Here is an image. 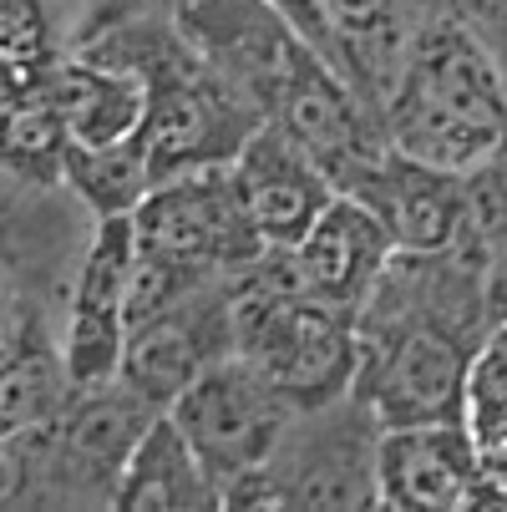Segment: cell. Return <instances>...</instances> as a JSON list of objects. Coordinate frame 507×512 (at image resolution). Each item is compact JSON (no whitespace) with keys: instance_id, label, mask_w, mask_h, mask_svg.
I'll return each instance as SVG.
<instances>
[{"instance_id":"1","label":"cell","mask_w":507,"mask_h":512,"mask_svg":"<svg viewBox=\"0 0 507 512\" xmlns=\"http://www.w3.org/2000/svg\"><path fill=\"white\" fill-rule=\"evenodd\" d=\"M386 148L442 173H477L507 148V77L462 21H431L386 97Z\"/></svg>"},{"instance_id":"2","label":"cell","mask_w":507,"mask_h":512,"mask_svg":"<svg viewBox=\"0 0 507 512\" xmlns=\"http://www.w3.org/2000/svg\"><path fill=\"white\" fill-rule=\"evenodd\" d=\"M239 274L244 284L229 289L239 315V355H249L295 411L345 401L360 376L355 315L305 289H284V274L269 259H254Z\"/></svg>"},{"instance_id":"3","label":"cell","mask_w":507,"mask_h":512,"mask_svg":"<svg viewBox=\"0 0 507 512\" xmlns=\"http://www.w3.org/2000/svg\"><path fill=\"white\" fill-rule=\"evenodd\" d=\"M381 421L360 396L320 411H300L284 431L274 462L244 482H259V507H371L381 502L376 477Z\"/></svg>"},{"instance_id":"4","label":"cell","mask_w":507,"mask_h":512,"mask_svg":"<svg viewBox=\"0 0 507 512\" xmlns=\"http://www.w3.org/2000/svg\"><path fill=\"white\" fill-rule=\"evenodd\" d=\"M168 411L203 457V467L213 472V482L224 487V497L274 462L284 431L300 416L249 355L208 365Z\"/></svg>"},{"instance_id":"5","label":"cell","mask_w":507,"mask_h":512,"mask_svg":"<svg viewBox=\"0 0 507 512\" xmlns=\"http://www.w3.org/2000/svg\"><path fill=\"white\" fill-rule=\"evenodd\" d=\"M132 218H137V249L142 254H163V259L188 264L208 279L239 274L269 254V244L259 239L254 218L239 198L234 163H213V168L163 178Z\"/></svg>"},{"instance_id":"6","label":"cell","mask_w":507,"mask_h":512,"mask_svg":"<svg viewBox=\"0 0 507 512\" xmlns=\"http://www.w3.org/2000/svg\"><path fill=\"white\" fill-rule=\"evenodd\" d=\"M173 21L188 46L264 117L315 46L284 0H178Z\"/></svg>"},{"instance_id":"7","label":"cell","mask_w":507,"mask_h":512,"mask_svg":"<svg viewBox=\"0 0 507 512\" xmlns=\"http://www.w3.org/2000/svg\"><path fill=\"white\" fill-rule=\"evenodd\" d=\"M467 345L442 325H391L360 330V376L355 391L386 426L421 421H462L467 386Z\"/></svg>"},{"instance_id":"8","label":"cell","mask_w":507,"mask_h":512,"mask_svg":"<svg viewBox=\"0 0 507 512\" xmlns=\"http://www.w3.org/2000/svg\"><path fill=\"white\" fill-rule=\"evenodd\" d=\"M381 507L401 512H467L507 507V492L492 482L482 447L462 421L386 426L376 447Z\"/></svg>"},{"instance_id":"9","label":"cell","mask_w":507,"mask_h":512,"mask_svg":"<svg viewBox=\"0 0 507 512\" xmlns=\"http://www.w3.org/2000/svg\"><path fill=\"white\" fill-rule=\"evenodd\" d=\"M132 269H137V218H97V234L71 284V320H66V371L87 386H107L122 376V355L132 340Z\"/></svg>"},{"instance_id":"10","label":"cell","mask_w":507,"mask_h":512,"mask_svg":"<svg viewBox=\"0 0 507 512\" xmlns=\"http://www.w3.org/2000/svg\"><path fill=\"white\" fill-rule=\"evenodd\" d=\"M229 355H239L234 295L203 284L188 300L168 305L163 315L132 325V340L122 355V381L168 411L208 365H219Z\"/></svg>"},{"instance_id":"11","label":"cell","mask_w":507,"mask_h":512,"mask_svg":"<svg viewBox=\"0 0 507 512\" xmlns=\"http://www.w3.org/2000/svg\"><path fill=\"white\" fill-rule=\"evenodd\" d=\"M234 183H239V198L254 218L259 239L289 254L300 249V239L315 229V218L340 193L335 178L279 122H264L244 142V153L234 158Z\"/></svg>"},{"instance_id":"12","label":"cell","mask_w":507,"mask_h":512,"mask_svg":"<svg viewBox=\"0 0 507 512\" xmlns=\"http://www.w3.org/2000/svg\"><path fill=\"white\" fill-rule=\"evenodd\" d=\"M391 259H396V239L386 229V218L360 193H335L330 208L315 218V229L295 249L300 289L350 315L366 310Z\"/></svg>"},{"instance_id":"13","label":"cell","mask_w":507,"mask_h":512,"mask_svg":"<svg viewBox=\"0 0 507 512\" xmlns=\"http://www.w3.org/2000/svg\"><path fill=\"white\" fill-rule=\"evenodd\" d=\"M345 193H360L386 218L401 254H447V249H457V234L472 229L467 178L416 163L396 148H386Z\"/></svg>"},{"instance_id":"14","label":"cell","mask_w":507,"mask_h":512,"mask_svg":"<svg viewBox=\"0 0 507 512\" xmlns=\"http://www.w3.org/2000/svg\"><path fill=\"white\" fill-rule=\"evenodd\" d=\"M269 122H279L289 137H295L300 148L335 178L340 193L381 158V153L366 148V122H360V107H355L350 87L335 77V66L325 61L320 46H310L300 71L289 77V87L274 102Z\"/></svg>"},{"instance_id":"15","label":"cell","mask_w":507,"mask_h":512,"mask_svg":"<svg viewBox=\"0 0 507 512\" xmlns=\"http://www.w3.org/2000/svg\"><path fill=\"white\" fill-rule=\"evenodd\" d=\"M163 406H153L142 391H132L122 376L107 386H87L71 396V406L61 411L56 447H61V467L71 487H102L107 502L117 492V477L132 457V447L142 442V431L158 421Z\"/></svg>"},{"instance_id":"16","label":"cell","mask_w":507,"mask_h":512,"mask_svg":"<svg viewBox=\"0 0 507 512\" xmlns=\"http://www.w3.org/2000/svg\"><path fill=\"white\" fill-rule=\"evenodd\" d=\"M117 512H208L224 507V487L213 482L203 457L173 421V411H158V421L142 431V442L132 447L117 492Z\"/></svg>"},{"instance_id":"17","label":"cell","mask_w":507,"mask_h":512,"mask_svg":"<svg viewBox=\"0 0 507 512\" xmlns=\"http://www.w3.org/2000/svg\"><path fill=\"white\" fill-rule=\"evenodd\" d=\"M51 97L71 142H82V148H107V142L137 137L148 127V82L87 51L51 71Z\"/></svg>"},{"instance_id":"18","label":"cell","mask_w":507,"mask_h":512,"mask_svg":"<svg viewBox=\"0 0 507 512\" xmlns=\"http://www.w3.org/2000/svg\"><path fill=\"white\" fill-rule=\"evenodd\" d=\"M61 183L77 193L97 218L137 213L142 203H148V193L158 188V168H153V153H148V137L137 132V137L107 142V148H82V142H71Z\"/></svg>"},{"instance_id":"19","label":"cell","mask_w":507,"mask_h":512,"mask_svg":"<svg viewBox=\"0 0 507 512\" xmlns=\"http://www.w3.org/2000/svg\"><path fill=\"white\" fill-rule=\"evenodd\" d=\"M77 396V381L66 371V355L51 350H31V345H6V436L16 431H36V426H56L61 411Z\"/></svg>"},{"instance_id":"20","label":"cell","mask_w":507,"mask_h":512,"mask_svg":"<svg viewBox=\"0 0 507 512\" xmlns=\"http://www.w3.org/2000/svg\"><path fill=\"white\" fill-rule=\"evenodd\" d=\"M462 426L472 431L482 457H497L507 447V320H492L467 355Z\"/></svg>"},{"instance_id":"21","label":"cell","mask_w":507,"mask_h":512,"mask_svg":"<svg viewBox=\"0 0 507 512\" xmlns=\"http://www.w3.org/2000/svg\"><path fill=\"white\" fill-rule=\"evenodd\" d=\"M71 153V132L56 112L51 87L6 102V163L31 178H61Z\"/></svg>"},{"instance_id":"22","label":"cell","mask_w":507,"mask_h":512,"mask_svg":"<svg viewBox=\"0 0 507 512\" xmlns=\"http://www.w3.org/2000/svg\"><path fill=\"white\" fill-rule=\"evenodd\" d=\"M315 16L345 46H366V41H376V36L391 31L396 0H315Z\"/></svg>"},{"instance_id":"23","label":"cell","mask_w":507,"mask_h":512,"mask_svg":"<svg viewBox=\"0 0 507 512\" xmlns=\"http://www.w3.org/2000/svg\"><path fill=\"white\" fill-rule=\"evenodd\" d=\"M457 21L492 51L507 77V0H457Z\"/></svg>"},{"instance_id":"24","label":"cell","mask_w":507,"mask_h":512,"mask_svg":"<svg viewBox=\"0 0 507 512\" xmlns=\"http://www.w3.org/2000/svg\"><path fill=\"white\" fill-rule=\"evenodd\" d=\"M482 305H487V325L507 320V234L487 239V259H482Z\"/></svg>"},{"instance_id":"25","label":"cell","mask_w":507,"mask_h":512,"mask_svg":"<svg viewBox=\"0 0 507 512\" xmlns=\"http://www.w3.org/2000/svg\"><path fill=\"white\" fill-rule=\"evenodd\" d=\"M46 6H61V0H46Z\"/></svg>"}]
</instances>
